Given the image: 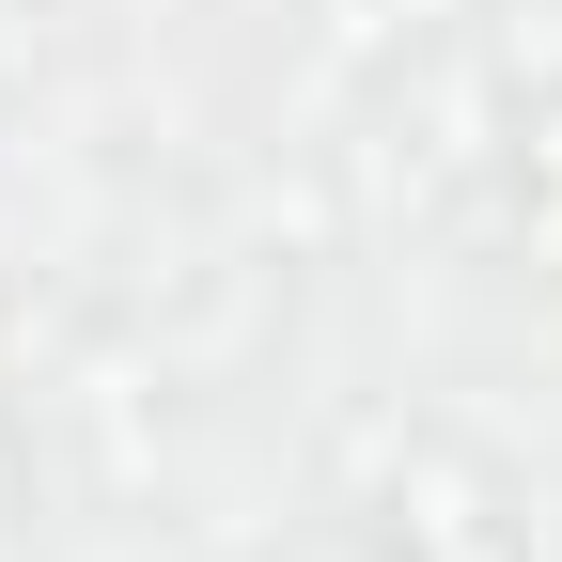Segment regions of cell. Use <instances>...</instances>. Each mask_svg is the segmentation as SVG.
Wrapping results in <instances>:
<instances>
[{
  "label": "cell",
  "instance_id": "cell-1",
  "mask_svg": "<svg viewBox=\"0 0 562 562\" xmlns=\"http://www.w3.org/2000/svg\"><path fill=\"white\" fill-rule=\"evenodd\" d=\"M0 516H16V438H0Z\"/></svg>",
  "mask_w": 562,
  "mask_h": 562
}]
</instances>
